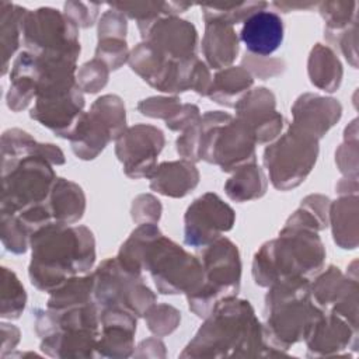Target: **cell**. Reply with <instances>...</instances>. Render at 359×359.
I'll return each instance as SVG.
<instances>
[{"instance_id":"6da1fadb","label":"cell","mask_w":359,"mask_h":359,"mask_svg":"<svg viewBox=\"0 0 359 359\" xmlns=\"http://www.w3.org/2000/svg\"><path fill=\"white\" fill-rule=\"evenodd\" d=\"M29 278L41 290L53 292L94 262V238L86 227L49 224L31 236Z\"/></svg>"},{"instance_id":"7a4b0ae2","label":"cell","mask_w":359,"mask_h":359,"mask_svg":"<svg viewBox=\"0 0 359 359\" xmlns=\"http://www.w3.org/2000/svg\"><path fill=\"white\" fill-rule=\"evenodd\" d=\"M210 314L181 356L261 355L264 334L248 302L227 297Z\"/></svg>"},{"instance_id":"3957f363","label":"cell","mask_w":359,"mask_h":359,"mask_svg":"<svg viewBox=\"0 0 359 359\" xmlns=\"http://www.w3.org/2000/svg\"><path fill=\"white\" fill-rule=\"evenodd\" d=\"M323 259L324 250L316 231L287 224L278 240L257 252L254 278L264 286L293 278L306 279L321 268Z\"/></svg>"},{"instance_id":"277c9868","label":"cell","mask_w":359,"mask_h":359,"mask_svg":"<svg viewBox=\"0 0 359 359\" xmlns=\"http://www.w3.org/2000/svg\"><path fill=\"white\" fill-rule=\"evenodd\" d=\"M140 264L151 273L161 293H188L189 296L203 282L202 262L161 234L146 245Z\"/></svg>"},{"instance_id":"5b68a950","label":"cell","mask_w":359,"mask_h":359,"mask_svg":"<svg viewBox=\"0 0 359 359\" xmlns=\"http://www.w3.org/2000/svg\"><path fill=\"white\" fill-rule=\"evenodd\" d=\"M202 286L188 296L189 307L199 317H206L220 302L233 297L240 283V257L236 245L227 238H216L202 258Z\"/></svg>"},{"instance_id":"8992f818","label":"cell","mask_w":359,"mask_h":359,"mask_svg":"<svg viewBox=\"0 0 359 359\" xmlns=\"http://www.w3.org/2000/svg\"><path fill=\"white\" fill-rule=\"evenodd\" d=\"M55 174L48 160L36 153L3 170L1 215H15L45 202L52 191Z\"/></svg>"},{"instance_id":"52a82bcc","label":"cell","mask_w":359,"mask_h":359,"mask_svg":"<svg viewBox=\"0 0 359 359\" xmlns=\"http://www.w3.org/2000/svg\"><path fill=\"white\" fill-rule=\"evenodd\" d=\"M24 43L36 56L67 57L76 60L80 52L76 24L52 8L25 14L21 24Z\"/></svg>"},{"instance_id":"ba28073f","label":"cell","mask_w":359,"mask_h":359,"mask_svg":"<svg viewBox=\"0 0 359 359\" xmlns=\"http://www.w3.org/2000/svg\"><path fill=\"white\" fill-rule=\"evenodd\" d=\"M317 157V139L290 126L287 133L265 150V165L278 189H289L304 181Z\"/></svg>"},{"instance_id":"9c48e42d","label":"cell","mask_w":359,"mask_h":359,"mask_svg":"<svg viewBox=\"0 0 359 359\" xmlns=\"http://www.w3.org/2000/svg\"><path fill=\"white\" fill-rule=\"evenodd\" d=\"M125 128V108L115 95L98 98L91 111L81 114L69 135L73 151L84 160L94 158Z\"/></svg>"},{"instance_id":"30bf717a","label":"cell","mask_w":359,"mask_h":359,"mask_svg":"<svg viewBox=\"0 0 359 359\" xmlns=\"http://www.w3.org/2000/svg\"><path fill=\"white\" fill-rule=\"evenodd\" d=\"M234 212L217 195L205 194L198 198L185 215V243L194 247L206 245L231 229Z\"/></svg>"},{"instance_id":"8fae6325","label":"cell","mask_w":359,"mask_h":359,"mask_svg":"<svg viewBox=\"0 0 359 359\" xmlns=\"http://www.w3.org/2000/svg\"><path fill=\"white\" fill-rule=\"evenodd\" d=\"M163 144L161 130L153 126L136 125L116 137V156L123 163L129 177H149L156 168V157Z\"/></svg>"},{"instance_id":"7c38bea8","label":"cell","mask_w":359,"mask_h":359,"mask_svg":"<svg viewBox=\"0 0 359 359\" xmlns=\"http://www.w3.org/2000/svg\"><path fill=\"white\" fill-rule=\"evenodd\" d=\"M143 36L154 50L167 59L182 62L195 57L196 31L188 21L174 17L160 20Z\"/></svg>"},{"instance_id":"4fadbf2b","label":"cell","mask_w":359,"mask_h":359,"mask_svg":"<svg viewBox=\"0 0 359 359\" xmlns=\"http://www.w3.org/2000/svg\"><path fill=\"white\" fill-rule=\"evenodd\" d=\"M240 35L250 53L269 56L283 41L282 18L276 13L259 10L244 20Z\"/></svg>"},{"instance_id":"5bb4252c","label":"cell","mask_w":359,"mask_h":359,"mask_svg":"<svg viewBox=\"0 0 359 359\" xmlns=\"http://www.w3.org/2000/svg\"><path fill=\"white\" fill-rule=\"evenodd\" d=\"M293 126L317 139L339 118L341 107L334 100L304 95L293 107Z\"/></svg>"},{"instance_id":"9a60e30c","label":"cell","mask_w":359,"mask_h":359,"mask_svg":"<svg viewBox=\"0 0 359 359\" xmlns=\"http://www.w3.org/2000/svg\"><path fill=\"white\" fill-rule=\"evenodd\" d=\"M43 205L53 224L66 226L81 217L84 212V195L80 187L59 178L55 181Z\"/></svg>"},{"instance_id":"2e32d148","label":"cell","mask_w":359,"mask_h":359,"mask_svg":"<svg viewBox=\"0 0 359 359\" xmlns=\"http://www.w3.org/2000/svg\"><path fill=\"white\" fill-rule=\"evenodd\" d=\"M157 168V167H156ZM151 189L168 196H184L196 187L199 174L188 161L163 163L151 172Z\"/></svg>"},{"instance_id":"e0dca14e","label":"cell","mask_w":359,"mask_h":359,"mask_svg":"<svg viewBox=\"0 0 359 359\" xmlns=\"http://www.w3.org/2000/svg\"><path fill=\"white\" fill-rule=\"evenodd\" d=\"M202 45L209 65L215 69L226 67L238 53V39L231 25L220 21H208Z\"/></svg>"},{"instance_id":"ac0fdd59","label":"cell","mask_w":359,"mask_h":359,"mask_svg":"<svg viewBox=\"0 0 359 359\" xmlns=\"http://www.w3.org/2000/svg\"><path fill=\"white\" fill-rule=\"evenodd\" d=\"M349 328L335 314L332 317H321V314L309 327L304 339L309 351L316 355H327L328 352H338L348 344Z\"/></svg>"},{"instance_id":"d6986e66","label":"cell","mask_w":359,"mask_h":359,"mask_svg":"<svg viewBox=\"0 0 359 359\" xmlns=\"http://www.w3.org/2000/svg\"><path fill=\"white\" fill-rule=\"evenodd\" d=\"M251 84L252 79L247 70L243 67H231L217 73L208 94L216 102L236 107L238 97L248 90Z\"/></svg>"},{"instance_id":"ffe728a7","label":"cell","mask_w":359,"mask_h":359,"mask_svg":"<svg viewBox=\"0 0 359 359\" xmlns=\"http://www.w3.org/2000/svg\"><path fill=\"white\" fill-rule=\"evenodd\" d=\"M309 73L311 83L327 91H334L342 76L341 65L335 55L321 45H317L310 56Z\"/></svg>"},{"instance_id":"44dd1931","label":"cell","mask_w":359,"mask_h":359,"mask_svg":"<svg viewBox=\"0 0 359 359\" xmlns=\"http://www.w3.org/2000/svg\"><path fill=\"white\" fill-rule=\"evenodd\" d=\"M227 195L234 201H248L265 192V177L254 163L240 167L233 178L226 184Z\"/></svg>"},{"instance_id":"7402d4cb","label":"cell","mask_w":359,"mask_h":359,"mask_svg":"<svg viewBox=\"0 0 359 359\" xmlns=\"http://www.w3.org/2000/svg\"><path fill=\"white\" fill-rule=\"evenodd\" d=\"M24 11L17 6L10 4V10H4L1 6V42H3V56H4V67L3 72H6V65L10 57V55L14 53L18 36L21 32V24L24 18Z\"/></svg>"},{"instance_id":"603a6c76","label":"cell","mask_w":359,"mask_h":359,"mask_svg":"<svg viewBox=\"0 0 359 359\" xmlns=\"http://www.w3.org/2000/svg\"><path fill=\"white\" fill-rule=\"evenodd\" d=\"M266 3H241L237 6H203V14L206 21H220L224 24H234L241 21L244 17H250L257 13V8L265 7Z\"/></svg>"},{"instance_id":"cb8c5ba5","label":"cell","mask_w":359,"mask_h":359,"mask_svg":"<svg viewBox=\"0 0 359 359\" xmlns=\"http://www.w3.org/2000/svg\"><path fill=\"white\" fill-rule=\"evenodd\" d=\"M3 282H6L10 286L11 293L3 290L1 316L6 318H17L25 304L24 287L18 282L14 272H10L7 268H3Z\"/></svg>"},{"instance_id":"d4e9b609","label":"cell","mask_w":359,"mask_h":359,"mask_svg":"<svg viewBox=\"0 0 359 359\" xmlns=\"http://www.w3.org/2000/svg\"><path fill=\"white\" fill-rule=\"evenodd\" d=\"M3 224V243L13 252H24L27 248L28 231L14 215H1Z\"/></svg>"},{"instance_id":"484cf974","label":"cell","mask_w":359,"mask_h":359,"mask_svg":"<svg viewBox=\"0 0 359 359\" xmlns=\"http://www.w3.org/2000/svg\"><path fill=\"white\" fill-rule=\"evenodd\" d=\"M108 79V70L102 60L94 59L83 66L79 73V87L88 93H95L102 88Z\"/></svg>"},{"instance_id":"4316f807","label":"cell","mask_w":359,"mask_h":359,"mask_svg":"<svg viewBox=\"0 0 359 359\" xmlns=\"http://www.w3.org/2000/svg\"><path fill=\"white\" fill-rule=\"evenodd\" d=\"M149 328L158 335L170 334L178 324V311L170 306H158L147 313Z\"/></svg>"},{"instance_id":"83f0119b","label":"cell","mask_w":359,"mask_h":359,"mask_svg":"<svg viewBox=\"0 0 359 359\" xmlns=\"http://www.w3.org/2000/svg\"><path fill=\"white\" fill-rule=\"evenodd\" d=\"M104 59L111 69H118L128 57L126 43L121 38L100 39L97 48V59Z\"/></svg>"},{"instance_id":"f1b7e54d","label":"cell","mask_w":359,"mask_h":359,"mask_svg":"<svg viewBox=\"0 0 359 359\" xmlns=\"http://www.w3.org/2000/svg\"><path fill=\"white\" fill-rule=\"evenodd\" d=\"M181 108L180 100L177 98H149L139 104V109L143 115L153 118L171 119Z\"/></svg>"}]
</instances>
